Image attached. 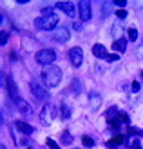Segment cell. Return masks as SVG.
I'll return each instance as SVG.
<instances>
[{"label": "cell", "instance_id": "cell-1", "mask_svg": "<svg viewBox=\"0 0 143 149\" xmlns=\"http://www.w3.org/2000/svg\"><path fill=\"white\" fill-rule=\"evenodd\" d=\"M58 15L51 9V7H46V9L42 11V17H38L35 20V27L36 29H44V31H53L56 26H58Z\"/></svg>", "mask_w": 143, "mask_h": 149}, {"label": "cell", "instance_id": "cell-12", "mask_svg": "<svg viewBox=\"0 0 143 149\" xmlns=\"http://www.w3.org/2000/svg\"><path fill=\"white\" fill-rule=\"evenodd\" d=\"M15 104H17V107H18L20 113H24V115H31V106H29V104H27L24 98H18Z\"/></svg>", "mask_w": 143, "mask_h": 149}, {"label": "cell", "instance_id": "cell-11", "mask_svg": "<svg viewBox=\"0 0 143 149\" xmlns=\"http://www.w3.org/2000/svg\"><path fill=\"white\" fill-rule=\"evenodd\" d=\"M15 125H17V129L20 133H24V135H33V131H35V127L29 125L27 122H15Z\"/></svg>", "mask_w": 143, "mask_h": 149}, {"label": "cell", "instance_id": "cell-20", "mask_svg": "<svg viewBox=\"0 0 143 149\" xmlns=\"http://www.w3.org/2000/svg\"><path fill=\"white\" fill-rule=\"evenodd\" d=\"M123 138H125L123 135H118V136H114V138L109 142V146H120V144H123Z\"/></svg>", "mask_w": 143, "mask_h": 149}, {"label": "cell", "instance_id": "cell-18", "mask_svg": "<svg viewBox=\"0 0 143 149\" xmlns=\"http://www.w3.org/2000/svg\"><path fill=\"white\" fill-rule=\"evenodd\" d=\"M71 116V107L67 102H62V118H69Z\"/></svg>", "mask_w": 143, "mask_h": 149}, {"label": "cell", "instance_id": "cell-4", "mask_svg": "<svg viewBox=\"0 0 143 149\" xmlns=\"http://www.w3.org/2000/svg\"><path fill=\"white\" fill-rule=\"evenodd\" d=\"M55 58H56V53L53 49H42V51H38V53L35 55V60L38 62V64H42V65H53V62H55Z\"/></svg>", "mask_w": 143, "mask_h": 149}, {"label": "cell", "instance_id": "cell-29", "mask_svg": "<svg viewBox=\"0 0 143 149\" xmlns=\"http://www.w3.org/2000/svg\"><path fill=\"white\" fill-rule=\"evenodd\" d=\"M132 89H134V91H140V84H138V82H132Z\"/></svg>", "mask_w": 143, "mask_h": 149}, {"label": "cell", "instance_id": "cell-14", "mask_svg": "<svg viewBox=\"0 0 143 149\" xmlns=\"http://www.w3.org/2000/svg\"><path fill=\"white\" fill-rule=\"evenodd\" d=\"M125 49H127V40L125 38L114 40V44H112V51H116V53H123Z\"/></svg>", "mask_w": 143, "mask_h": 149}, {"label": "cell", "instance_id": "cell-25", "mask_svg": "<svg viewBox=\"0 0 143 149\" xmlns=\"http://www.w3.org/2000/svg\"><path fill=\"white\" fill-rule=\"evenodd\" d=\"M0 36H2V38H0V44H2V46H6V42H7V33L2 31V35H0Z\"/></svg>", "mask_w": 143, "mask_h": 149}, {"label": "cell", "instance_id": "cell-23", "mask_svg": "<svg viewBox=\"0 0 143 149\" xmlns=\"http://www.w3.org/2000/svg\"><path fill=\"white\" fill-rule=\"evenodd\" d=\"M116 17H118L120 20L125 18V17H127V11H125V9H118V11H116Z\"/></svg>", "mask_w": 143, "mask_h": 149}, {"label": "cell", "instance_id": "cell-8", "mask_svg": "<svg viewBox=\"0 0 143 149\" xmlns=\"http://www.w3.org/2000/svg\"><path fill=\"white\" fill-rule=\"evenodd\" d=\"M56 7H60L62 11H65V15H69V17H74L76 15V6L73 2H58Z\"/></svg>", "mask_w": 143, "mask_h": 149}, {"label": "cell", "instance_id": "cell-7", "mask_svg": "<svg viewBox=\"0 0 143 149\" xmlns=\"http://www.w3.org/2000/svg\"><path fill=\"white\" fill-rule=\"evenodd\" d=\"M78 11H80L82 22H87L89 18H91V4H89L87 0H82V2L78 4Z\"/></svg>", "mask_w": 143, "mask_h": 149}, {"label": "cell", "instance_id": "cell-2", "mask_svg": "<svg viewBox=\"0 0 143 149\" xmlns=\"http://www.w3.org/2000/svg\"><path fill=\"white\" fill-rule=\"evenodd\" d=\"M42 78L46 82V86L56 87L60 84V80H62V69H60L58 65H47L42 73Z\"/></svg>", "mask_w": 143, "mask_h": 149}, {"label": "cell", "instance_id": "cell-30", "mask_svg": "<svg viewBox=\"0 0 143 149\" xmlns=\"http://www.w3.org/2000/svg\"><path fill=\"white\" fill-rule=\"evenodd\" d=\"M82 27V22H74V29H80Z\"/></svg>", "mask_w": 143, "mask_h": 149}, {"label": "cell", "instance_id": "cell-3", "mask_svg": "<svg viewBox=\"0 0 143 149\" xmlns=\"http://www.w3.org/2000/svg\"><path fill=\"white\" fill-rule=\"evenodd\" d=\"M55 118H56V107H55V104L49 102L40 111V122H42V125H51Z\"/></svg>", "mask_w": 143, "mask_h": 149}, {"label": "cell", "instance_id": "cell-28", "mask_svg": "<svg viewBox=\"0 0 143 149\" xmlns=\"http://www.w3.org/2000/svg\"><path fill=\"white\" fill-rule=\"evenodd\" d=\"M114 4H116V6H122V7H123L127 2H125V0H114Z\"/></svg>", "mask_w": 143, "mask_h": 149}, {"label": "cell", "instance_id": "cell-19", "mask_svg": "<svg viewBox=\"0 0 143 149\" xmlns=\"http://www.w3.org/2000/svg\"><path fill=\"white\" fill-rule=\"evenodd\" d=\"M82 142H84L85 147H93L94 146V138H91L89 135H84V136H82Z\"/></svg>", "mask_w": 143, "mask_h": 149}, {"label": "cell", "instance_id": "cell-5", "mask_svg": "<svg viewBox=\"0 0 143 149\" xmlns=\"http://www.w3.org/2000/svg\"><path fill=\"white\" fill-rule=\"evenodd\" d=\"M29 87H31V93L36 100H42V102H46L49 98V95H47V89L46 87H42L40 86V82L38 80H33L31 84H29Z\"/></svg>", "mask_w": 143, "mask_h": 149}, {"label": "cell", "instance_id": "cell-16", "mask_svg": "<svg viewBox=\"0 0 143 149\" xmlns=\"http://www.w3.org/2000/svg\"><path fill=\"white\" fill-rule=\"evenodd\" d=\"M60 142H62L64 146L73 144V136H71V133H69V131H64V133H62V138H60Z\"/></svg>", "mask_w": 143, "mask_h": 149}, {"label": "cell", "instance_id": "cell-24", "mask_svg": "<svg viewBox=\"0 0 143 149\" xmlns=\"http://www.w3.org/2000/svg\"><path fill=\"white\" fill-rule=\"evenodd\" d=\"M131 146H132V149H141L140 140H138V138H136V140H132V144H131Z\"/></svg>", "mask_w": 143, "mask_h": 149}, {"label": "cell", "instance_id": "cell-15", "mask_svg": "<svg viewBox=\"0 0 143 149\" xmlns=\"http://www.w3.org/2000/svg\"><path fill=\"white\" fill-rule=\"evenodd\" d=\"M7 86H9V96H11L15 102H17L20 96H18V89H17V84H15V80L9 78V80H7Z\"/></svg>", "mask_w": 143, "mask_h": 149}, {"label": "cell", "instance_id": "cell-21", "mask_svg": "<svg viewBox=\"0 0 143 149\" xmlns=\"http://www.w3.org/2000/svg\"><path fill=\"white\" fill-rule=\"evenodd\" d=\"M127 35H129V40H132V42H136L138 40V31L134 27H131L129 31H127Z\"/></svg>", "mask_w": 143, "mask_h": 149}, {"label": "cell", "instance_id": "cell-26", "mask_svg": "<svg viewBox=\"0 0 143 149\" xmlns=\"http://www.w3.org/2000/svg\"><path fill=\"white\" fill-rule=\"evenodd\" d=\"M109 62H116L118 60V53H112V55H109V58H107Z\"/></svg>", "mask_w": 143, "mask_h": 149}, {"label": "cell", "instance_id": "cell-6", "mask_svg": "<svg viewBox=\"0 0 143 149\" xmlns=\"http://www.w3.org/2000/svg\"><path fill=\"white\" fill-rule=\"evenodd\" d=\"M69 60L74 68H80L82 62H84V51H82V47H73L69 51Z\"/></svg>", "mask_w": 143, "mask_h": 149}, {"label": "cell", "instance_id": "cell-9", "mask_svg": "<svg viewBox=\"0 0 143 149\" xmlns=\"http://www.w3.org/2000/svg\"><path fill=\"white\" fill-rule=\"evenodd\" d=\"M55 40L67 42V40H69V29H67V27H58L55 31Z\"/></svg>", "mask_w": 143, "mask_h": 149}, {"label": "cell", "instance_id": "cell-31", "mask_svg": "<svg viewBox=\"0 0 143 149\" xmlns=\"http://www.w3.org/2000/svg\"><path fill=\"white\" fill-rule=\"evenodd\" d=\"M141 77H143V71H141Z\"/></svg>", "mask_w": 143, "mask_h": 149}, {"label": "cell", "instance_id": "cell-22", "mask_svg": "<svg viewBox=\"0 0 143 149\" xmlns=\"http://www.w3.org/2000/svg\"><path fill=\"white\" fill-rule=\"evenodd\" d=\"M47 147H49V149H62V147H60L53 138H47Z\"/></svg>", "mask_w": 143, "mask_h": 149}, {"label": "cell", "instance_id": "cell-10", "mask_svg": "<svg viewBox=\"0 0 143 149\" xmlns=\"http://www.w3.org/2000/svg\"><path fill=\"white\" fill-rule=\"evenodd\" d=\"M93 55H94L96 58H109L107 49H105L102 44H94V46H93Z\"/></svg>", "mask_w": 143, "mask_h": 149}, {"label": "cell", "instance_id": "cell-13", "mask_svg": "<svg viewBox=\"0 0 143 149\" xmlns=\"http://www.w3.org/2000/svg\"><path fill=\"white\" fill-rule=\"evenodd\" d=\"M89 102H91V107L93 109H100V106H102V96L98 95V93H91V95H89Z\"/></svg>", "mask_w": 143, "mask_h": 149}, {"label": "cell", "instance_id": "cell-27", "mask_svg": "<svg viewBox=\"0 0 143 149\" xmlns=\"http://www.w3.org/2000/svg\"><path fill=\"white\" fill-rule=\"evenodd\" d=\"M129 133H131V135H141V131L140 129H134V127H129Z\"/></svg>", "mask_w": 143, "mask_h": 149}, {"label": "cell", "instance_id": "cell-17", "mask_svg": "<svg viewBox=\"0 0 143 149\" xmlns=\"http://www.w3.org/2000/svg\"><path fill=\"white\" fill-rule=\"evenodd\" d=\"M122 33V24H120V22H114V26H112V36H116V40H120V35Z\"/></svg>", "mask_w": 143, "mask_h": 149}]
</instances>
